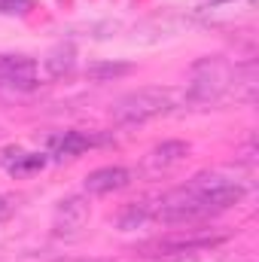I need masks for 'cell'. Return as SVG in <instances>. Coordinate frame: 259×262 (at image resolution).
Wrapping results in <instances>:
<instances>
[{
	"mask_svg": "<svg viewBox=\"0 0 259 262\" xmlns=\"http://www.w3.org/2000/svg\"><path fill=\"white\" fill-rule=\"evenodd\" d=\"M241 198H244L241 183H235L223 174H198L183 189L171 192L162 201L159 216L168 223H189V220L210 216L217 210H226V207L238 204Z\"/></svg>",
	"mask_w": 259,
	"mask_h": 262,
	"instance_id": "cell-1",
	"label": "cell"
},
{
	"mask_svg": "<svg viewBox=\"0 0 259 262\" xmlns=\"http://www.w3.org/2000/svg\"><path fill=\"white\" fill-rule=\"evenodd\" d=\"M171 110H174V92L162 89V85H146V89L122 95L113 104L110 116L119 125H140V122H149V119L171 113Z\"/></svg>",
	"mask_w": 259,
	"mask_h": 262,
	"instance_id": "cell-2",
	"label": "cell"
},
{
	"mask_svg": "<svg viewBox=\"0 0 259 262\" xmlns=\"http://www.w3.org/2000/svg\"><path fill=\"white\" fill-rule=\"evenodd\" d=\"M232 85H238V70L220 55L210 58H198L192 64V76H189V98L198 104L207 101H220Z\"/></svg>",
	"mask_w": 259,
	"mask_h": 262,
	"instance_id": "cell-3",
	"label": "cell"
},
{
	"mask_svg": "<svg viewBox=\"0 0 259 262\" xmlns=\"http://www.w3.org/2000/svg\"><path fill=\"white\" fill-rule=\"evenodd\" d=\"M0 85L15 92L37 89V61L28 55H0Z\"/></svg>",
	"mask_w": 259,
	"mask_h": 262,
	"instance_id": "cell-4",
	"label": "cell"
},
{
	"mask_svg": "<svg viewBox=\"0 0 259 262\" xmlns=\"http://www.w3.org/2000/svg\"><path fill=\"white\" fill-rule=\"evenodd\" d=\"M89 223V201L79 195L64 198L55 210V235H76Z\"/></svg>",
	"mask_w": 259,
	"mask_h": 262,
	"instance_id": "cell-5",
	"label": "cell"
},
{
	"mask_svg": "<svg viewBox=\"0 0 259 262\" xmlns=\"http://www.w3.org/2000/svg\"><path fill=\"white\" fill-rule=\"evenodd\" d=\"M131 174L128 168H119V165H107V168H98L85 177V192L92 195H107V192H116L122 186H128Z\"/></svg>",
	"mask_w": 259,
	"mask_h": 262,
	"instance_id": "cell-6",
	"label": "cell"
},
{
	"mask_svg": "<svg viewBox=\"0 0 259 262\" xmlns=\"http://www.w3.org/2000/svg\"><path fill=\"white\" fill-rule=\"evenodd\" d=\"M186 156H189V143H183V140H165V143L153 146V152L146 156V165L165 171V168H171V165H180Z\"/></svg>",
	"mask_w": 259,
	"mask_h": 262,
	"instance_id": "cell-7",
	"label": "cell"
},
{
	"mask_svg": "<svg viewBox=\"0 0 259 262\" xmlns=\"http://www.w3.org/2000/svg\"><path fill=\"white\" fill-rule=\"evenodd\" d=\"M89 146H92V137H85L82 131H64V134H58V137L49 140V149L58 159H73V156L85 152Z\"/></svg>",
	"mask_w": 259,
	"mask_h": 262,
	"instance_id": "cell-8",
	"label": "cell"
},
{
	"mask_svg": "<svg viewBox=\"0 0 259 262\" xmlns=\"http://www.w3.org/2000/svg\"><path fill=\"white\" fill-rule=\"evenodd\" d=\"M3 162H6V168L12 174H28V171H40L46 165V156H40V152H21V149H6Z\"/></svg>",
	"mask_w": 259,
	"mask_h": 262,
	"instance_id": "cell-9",
	"label": "cell"
},
{
	"mask_svg": "<svg viewBox=\"0 0 259 262\" xmlns=\"http://www.w3.org/2000/svg\"><path fill=\"white\" fill-rule=\"evenodd\" d=\"M46 70H49V76H64V73H70L73 70V64H76V49L73 46H55L49 55H46Z\"/></svg>",
	"mask_w": 259,
	"mask_h": 262,
	"instance_id": "cell-10",
	"label": "cell"
},
{
	"mask_svg": "<svg viewBox=\"0 0 259 262\" xmlns=\"http://www.w3.org/2000/svg\"><path fill=\"white\" fill-rule=\"evenodd\" d=\"M125 73H131V64H125V61H101V64L89 67V76L95 82H110V79H119Z\"/></svg>",
	"mask_w": 259,
	"mask_h": 262,
	"instance_id": "cell-11",
	"label": "cell"
},
{
	"mask_svg": "<svg viewBox=\"0 0 259 262\" xmlns=\"http://www.w3.org/2000/svg\"><path fill=\"white\" fill-rule=\"evenodd\" d=\"M146 220H149V207H146V204H131L128 210L119 216V229H125V232H131V229H140Z\"/></svg>",
	"mask_w": 259,
	"mask_h": 262,
	"instance_id": "cell-12",
	"label": "cell"
},
{
	"mask_svg": "<svg viewBox=\"0 0 259 262\" xmlns=\"http://www.w3.org/2000/svg\"><path fill=\"white\" fill-rule=\"evenodd\" d=\"M28 6H31V0H0V12H6V15L25 12Z\"/></svg>",
	"mask_w": 259,
	"mask_h": 262,
	"instance_id": "cell-13",
	"label": "cell"
},
{
	"mask_svg": "<svg viewBox=\"0 0 259 262\" xmlns=\"http://www.w3.org/2000/svg\"><path fill=\"white\" fill-rule=\"evenodd\" d=\"M9 213H12V198L0 195V220H6Z\"/></svg>",
	"mask_w": 259,
	"mask_h": 262,
	"instance_id": "cell-14",
	"label": "cell"
}]
</instances>
